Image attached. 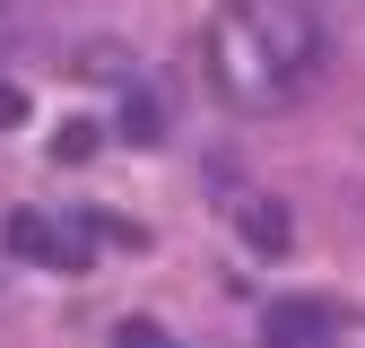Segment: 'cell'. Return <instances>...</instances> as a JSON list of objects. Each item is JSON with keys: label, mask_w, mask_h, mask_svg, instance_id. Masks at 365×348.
<instances>
[{"label": "cell", "mask_w": 365, "mask_h": 348, "mask_svg": "<svg viewBox=\"0 0 365 348\" xmlns=\"http://www.w3.org/2000/svg\"><path fill=\"white\" fill-rule=\"evenodd\" d=\"M261 339H269V348H331V339H339V322H331V304H304V296H287V304H269Z\"/></svg>", "instance_id": "cell-3"}, {"label": "cell", "mask_w": 365, "mask_h": 348, "mask_svg": "<svg viewBox=\"0 0 365 348\" xmlns=\"http://www.w3.org/2000/svg\"><path fill=\"white\" fill-rule=\"evenodd\" d=\"M18 35H26V0H0V53H9Z\"/></svg>", "instance_id": "cell-8"}, {"label": "cell", "mask_w": 365, "mask_h": 348, "mask_svg": "<svg viewBox=\"0 0 365 348\" xmlns=\"http://www.w3.org/2000/svg\"><path fill=\"white\" fill-rule=\"evenodd\" d=\"M53 157H61V165L96 157V130H87V122H61V130H53Z\"/></svg>", "instance_id": "cell-7"}, {"label": "cell", "mask_w": 365, "mask_h": 348, "mask_svg": "<svg viewBox=\"0 0 365 348\" xmlns=\"http://www.w3.org/2000/svg\"><path fill=\"white\" fill-rule=\"evenodd\" d=\"M235 227H244L261 252H287V235H296V227H287V209H279V200H261V192H252V200H235Z\"/></svg>", "instance_id": "cell-4"}, {"label": "cell", "mask_w": 365, "mask_h": 348, "mask_svg": "<svg viewBox=\"0 0 365 348\" xmlns=\"http://www.w3.org/2000/svg\"><path fill=\"white\" fill-rule=\"evenodd\" d=\"M96 218H78V209H9V227H0V252L9 261H35V270H53V279H78V270H96Z\"/></svg>", "instance_id": "cell-2"}, {"label": "cell", "mask_w": 365, "mask_h": 348, "mask_svg": "<svg viewBox=\"0 0 365 348\" xmlns=\"http://www.w3.org/2000/svg\"><path fill=\"white\" fill-rule=\"evenodd\" d=\"M113 348H174V331H165V322H140V314H130V322H113Z\"/></svg>", "instance_id": "cell-6"}, {"label": "cell", "mask_w": 365, "mask_h": 348, "mask_svg": "<svg viewBox=\"0 0 365 348\" xmlns=\"http://www.w3.org/2000/svg\"><path fill=\"white\" fill-rule=\"evenodd\" d=\"M122 140H165V96H157V87H130V96H122Z\"/></svg>", "instance_id": "cell-5"}, {"label": "cell", "mask_w": 365, "mask_h": 348, "mask_svg": "<svg viewBox=\"0 0 365 348\" xmlns=\"http://www.w3.org/2000/svg\"><path fill=\"white\" fill-rule=\"evenodd\" d=\"M331 61V26L313 0H217L200 35V78L226 113H287Z\"/></svg>", "instance_id": "cell-1"}, {"label": "cell", "mask_w": 365, "mask_h": 348, "mask_svg": "<svg viewBox=\"0 0 365 348\" xmlns=\"http://www.w3.org/2000/svg\"><path fill=\"white\" fill-rule=\"evenodd\" d=\"M18 113H26V105H18V87H0V122H18Z\"/></svg>", "instance_id": "cell-9"}]
</instances>
